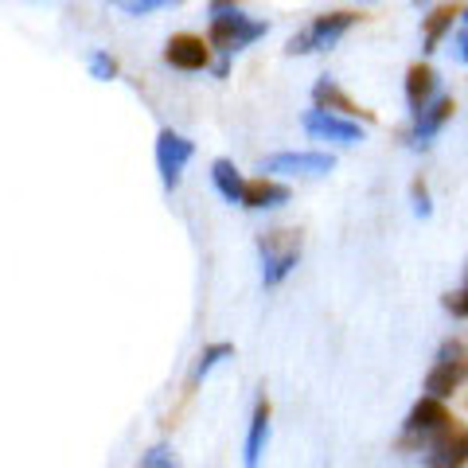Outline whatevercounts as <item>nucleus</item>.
Wrapping results in <instances>:
<instances>
[{"label": "nucleus", "instance_id": "nucleus-29", "mask_svg": "<svg viewBox=\"0 0 468 468\" xmlns=\"http://www.w3.org/2000/svg\"><path fill=\"white\" fill-rule=\"evenodd\" d=\"M464 282H468V266H464Z\"/></svg>", "mask_w": 468, "mask_h": 468}, {"label": "nucleus", "instance_id": "nucleus-16", "mask_svg": "<svg viewBox=\"0 0 468 468\" xmlns=\"http://www.w3.org/2000/svg\"><path fill=\"white\" fill-rule=\"evenodd\" d=\"M292 199L289 184L277 180V176H254V180H246V192H242V207L250 211H277L285 207Z\"/></svg>", "mask_w": 468, "mask_h": 468}, {"label": "nucleus", "instance_id": "nucleus-18", "mask_svg": "<svg viewBox=\"0 0 468 468\" xmlns=\"http://www.w3.org/2000/svg\"><path fill=\"white\" fill-rule=\"evenodd\" d=\"M230 356H234V347H230L227 340H218V344H207V347H203V351H199V359H196V371H192V387L199 383V378H207V375L218 367V363L230 359Z\"/></svg>", "mask_w": 468, "mask_h": 468}, {"label": "nucleus", "instance_id": "nucleus-20", "mask_svg": "<svg viewBox=\"0 0 468 468\" xmlns=\"http://www.w3.org/2000/svg\"><path fill=\"white\" fill-rule=\"evenodd\" d=\"M113 8H122L125 16H153L160 8H176L180 0H110Z\"/></svg>", "mask_w": 468, "mask_h": 468}, {"label": "nucleus", "instance_id": "nucleus-9", "mask_svg": "<svg viewBox=\"0 0 468 468\" xmlns=\"http://www.w3.org/2000/svg\"><path fill=\"white\" fill-rule=\"evenodd\" d=\"M196 144L187 141L184 133H176V129H160L156 133V168H160V184L168 187H180V176L187 168V160H192Z\"/></svg>", "mask_w": 468, "mask_h": 468}, {"label": "nucleus", "instance_id": "nucleus-7", "mask_svg": "<svg viewBox=\"0 0 468 468\" xmlns=\"http://www.w3.org/2000/svg\"><path fill=\"white\" fill-rule=\"evenodd\" d=\"M452 113H457V98L452 94H441L433 98L430 106H421L418 113H410V129H406V144L414 153H430L433 141L445 133V125L452 122Z\"/></svg>", "mask_w": 468, "mask_h": 468}, {"label": "nucleus", "instance_id": "nucleus-3", "mask_svg": "<svg viewBox=\"0 0 468 468\" xmlns=\"http://www.w3.org/2000/svg\"><path fill=\"white\" fill-rule=\"evenodd\" d=\"M457 414L449 410V402H441V399H430V394H421V399L410 406V414H406V421H402V449H414V452H421L430 441H437L445 430H452L457 426Z\"/></svg>", "mask_w": 468, "mask_h": 468}, {"label": "nucleus", "instance_id": "nucleus-25", "mask_svg": "<svg viewBox=\"0 0 468 468\" xmlns=\"http://www.w3.org/2000/svg\"><path fill=\"white\" fill-rule=\"evenodd\" d=\"M230 8H239V0H211V5H207V16H215V12H230Z\"/></svg>", "mask_w": 468, "mask_h": 468}, {"label": "nucleus", "instance_id": "nucleus-28", "mask_svg": "<svg viewBox=\"0 0 468 468\" xmlns=\"http://www.w3.org/2000/svg\"><path fill=\"white\" fill-rule=\"evenodd\" d=\"M359 5H375V0H359Z\"/></svg>", "mask_w": 468, "mask_h": 468}, {"label": "nucleus", "instance_id": "nucleus-5", "mask_svg": "<svg viewBox=\"0 0 468 468\" xmlns=\"http://www.w3.org/2000/svg\"><path fill=\"white\" fill-rule=\"evenodd\" d=\"M301 230H285V227H273L258 239V258H261V285L277 289L285 277L297 270L301 261Z\"/></svg>", "mask_w": 468, "mask_h": 468}, {"label": "nucleus", "instance_id": "nucleus-15", "mask_svg": "<svg viewBox=\"0 0 468 468\" xmlns=\"http://www.w3.org/2000/svg\"><path fill=\"white\" fill-rule=\"evenodd\" d=\"M270 399L258 394L254 402V414H250V426H246V445H242V468H258L261 457H266V445H270Z\"/></svg>", "mask_w": 468, "mask_h": 468}, {"label": "nucleus", "instance_id": "nucleus-24", "mask_svg": "<svg viewBox=\"0 0 468 468\" xmlns=\"http://www.w3.org/2000/svg\"><path fill=\"white\" fill-rule=\"evenodd\" d=\"M452 55H457L461 63L468 67V24H461L457 32H452Z\"/></svg>", "mask_w": 468, "mask_h": 468}, {"label": "nucleus", "instance_id": "nucleus-17", "mask_svg": "<svg viewBox=\"0 0 468 468\" xmlns=\"http://www.w3.org/2000/svg\"><path fill=\"white\" fill-rule=\"evenodd\" d=\"M211 184H215V192L223 196L227 203H242V192H246V176L239 172V165L227 156H218L211 160Z\"/></svg>", "mask_w": 468, "mask_h": 468}, {"label": "nucleus", "instance_id": "nucleus-12", "mask_svg": "<svg viewBox=\"0 0 468 468\" xmlns=\"http://www.w3.org/2000/svg\"><path fill=\"white\" fill-rule=\"evenodd\" d=\"M313 106L328 110V113H340V117H351V122H363V125H375V113L367 106H359L356 98H351L347 90L335 79H316L313 82Z\"/></svg>", "mask_w": 468, "mask_h": 468}, {"label": "nucleus", "instance_id": "nucleus-27", "mask_svg": "<svg viewBox=\"0 0 468 468\" xmlns=\"http://www.w3.org/2000/svg\"><path fill=\"white\" fill-rule=\"evenodd\" d=\"M461 24H468V5H464V12H461Z\"/></svg>", "mask_w": 468, "mask_h": 468}, {"label": "nucleus", "instance_id": "nucleus-14", "mask_svg": "<svg viewBox=\"0 0 468 468\" xmlns=\"http://www.w3.org/2000/svg\"><path fill=\"white\" fill-rule=\"evenodd\" d=\"M165 63L176 67V70H207L211 67V43L203 36H192V32H176L168 43H165Z\"/></svg>", "mask_w": 468, "mask_h": 468}, {"label": "nucleus", "instance_id": "nucleus-6", "mask_svg": "<svg viewBox=\"0 0 468 468\" xmlns=\"http://www.w3.org/2000/svg\"><path fill=\"white\" fill-rule=\"evenodd\" d=\"M304 133L313 141H324V144H335V149H356V144L367 141V125L363 122H351V117H340V113H328V110H304L301 117Z\"/></svg>", "mask_w": 468, "mask_h": 468}, {"label": "nucleus", "instance_id": "nucleus-19", "mask_svg": "<svg viewBox=\"0 0 468 468\" xmlns=\"http://www.w3.org/2000/svg\"><path fill=\"white\" fill-rule=\"evenodd\" d=\"M410 207H414L418 218H433V192H430V184L421 180V176L410 180Z\"/></svg>", "mask_w": 468, "mask_h": 468}, {"label": "nucleus", "instance_id": "nucleus-10", "mask_svg": "<svg viewBox=\"0 0 468 468\" xmlns=\"http://www.w3.org/2000/svg\"><path fill=\"white\" fill-rule=\"evenodd\" d=\"M461 12L464 5H457V0H441V5L426 8V16H421V55H437L441 43L452 39V32L461 27Z\"/></svg>", "mask_w": 468, "mask_h": 468}, {"label": "nucleus", "instance_id": "nucleus-11", "mask_svg": "<svg viewBox=\"0 0 468 468\" xmlns=\"http://www.w3.org/2000/svg\"><path fill=\"white\" fill-rule=\"evenodd\" d=\"M421 468H468V426L457 421L421 449Z\"/></svg>", "mask_w": 468, "mask_h": 468}, {"label": "nucleus", "instance_id": "nucleus-2", "mask_svg": "<svg viewBox=\"0 0 468 468\" xmlns=\"http://www.w3.org/2000/svg\"><path fill=\"white\" fill-rule=\"evenodd\" d=\"M359 20H363V16H359V12H351V8L320 12V16H313L297 36L285 43V51H289V55H320V51H332L335 43H340Z\"/></svg>", "mask_w": 468, "mask_h": 468}, {"label": "nucleus", "instance_id": "nucleus-21", "mask_svg": "<svg viewBox=\"0 0 468 468\" xmlns=\"http://www.w3.org/2000/svg\"><path fill=\"white\" fill-rule=\"evenodd\" d=\"M441 309H445L452 320H461V324H468V282L445 292V297H441Z\"/></svg>", "mask_w": 468, "mask_h": 468}, {"label": "nucleus", "instance_id": "nucleus-1", "mask_svg": "<svg viewBox=\"0 0 468 468\" xmlns=\"http://www.w3.org/2000/svg\"><path fill=\"white\" fill-rule=\"evenodd\" d=\"M468 383V335H445L433 351V363L421 378V394L449 402Z\"/></svg>", "mask_w": 468, "mask_h": 468}, {"label": "nucleus", "instance_id": "nucleus-4", "mask_svg": "<svg viewBox=\"0 0 468 468\" xmlns=\"http://www.w3.org/2000/svg\"><path fill=\"white\" fill-rule=\"evenodd\" d=\"M266 32H270V20H258L239 5L230 12H215L207 24V43L218 55H234V51H246L250 43H258Z\"/></svg>", "mask_w": 468, "mask_h": 468}, {"label": "nucleus", "instance_id": "nucleus-13", "mask_svg": "<svg viewBox=\"0 0 468 468\" xmlns=\"http://www.w3.org/2000/svg\"><path fill=\"white\" fill-rule=\"evenodd\" d=\"M402 94H406V106L410 113H418L421 106H430L433 98H441V75L430 58H418V63L406 67V79H402Z\"/></svg>", "mask_w": 468, "mask_h": 468}, {"label": "nucleus", "instance_id": "nucleus-26", "mask_svg": "<svg viewBox=\"0 0 468 468\" xmlns=\"http://www.w3.org/2000/svg\"><path fill=\"white\" fill-rule=\"evenodd\" d=\"M410 5H418V8H433V5H441V0H410Z\"/></svg>", "mask_w": 468, "mask_h": 468}, {"label": "nucleus", "instance_id": "nucleus-23", "mask_svg": "<svg viewBox=\"0 0 468 468\" xmlns=\"http://www.w3.org/2000/svg\"><path fill=\"white\" fill-rule=\"evenodd\" d=\"M137 468H180V464H176V457H172V449H168V445H153V449L141 457Z\"/></svg>", "mask_w": 468, "mask_h": 468}, {"label": "nucleus", "instance_id": "nucleus-8", "mask_svg": "<svg viewBox=\"0 0 468 468\" xmlns=\"http://www.w3.org/2000/svg\"><path fill=\"white\" fill-rule=\"evenodd\" d=\"M332 168H335V156L328 149H285V153H270L261 160V172L285 176V180H297V176H328Z\"/></svg>", "mask_w": 468, "mask_h": 468}, {"label": "nucleus", "instance_id": "nucleus-22", "mask_svg": "<svg viewBox=\"0 0 468 468\" xmlns=\"http://www.w3.org/2000/svg\"><path fill=\"white\" fill-rule=\"evenodd\" d=\"M90 75H94L98 82L117 79V58H113L110 51H90Z\"/></svg>", "mask_w": 468, "mask_h": 468}]
</instances>
